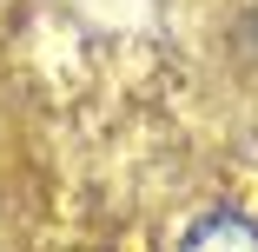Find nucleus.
Listing matches in <instances>:
<instances>
[{"mask_svg": "<svg viewBox=\"0 0 258 252\" xmlns=\"http://www.w3.org/2000/svg\"><path fill=\"white\" fill-rule=\"evenodd\" d=\"M179 252H258V226H245V219H232V213H212V219H199V226L185 232Z\"/></svg>", "mask_w": 258, "mask_h": 252, "instance_id": "1", "label": "nucleus"}]
</instances>
